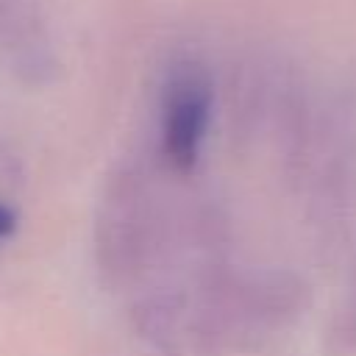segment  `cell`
<instances>
[{"label": "cell", "mask_w": 356, "mask_h": 356, "mask_svg": "<svg viewBox=\"0 0 356 356\" xmlns=\"http://www.w3.org/2000/svg\"><path fill=\"white\" fill-rule=\"evenodd\" d=\"M164 175L161 161L156 170L128 161L106 181L95 211V261L108 286H131L167 253L197 242L203 217L167 206Z\"/></svg>", "instance_id": "obj_1"}, {"label": "cell", "mask_w": 356, "mask_h": 356, "mask_svg": "<svg viewBox=\"0 0 356 356\" xmlns=\"http://www.w3.org/2000/svg\"><path fill=\"white\" fill-rule=\"evenodd\" d=\"M14 228H17V211L11 206L0 203V242H6Z\"/></svg>", "instance_id": "obj_4"}, {"label": "cell", "mask_w": 356, "mask_h": 356, "mask_svg": "<svg viewBox=\"0 0 356 356\" xmlns=\"http://www.w3.org/2000/svg\"><path fill=\"white\" fill-rule=\"evenodd\" d=\"M214 83L203 64L181 61L161 92L159 108V161L175 178L195 172L211 128Z\"/></svg>", "instance_id": "obj_3"}, {"label": "cell", "mask_w": 356, "mask_h": 356, "mask_svg": "<svg viewBox=\"0 0 356 356\" xmlns=\"http://www.w3.org/2000/svg\"><path fill=\"white\" fill-rule=\"evenodd\" d=\"M309 300L289 270H209L186 298L184 337L195 348L248 350L292 325Z\"/></svg>", "instance_id": "obj_2"}]
</instances>
